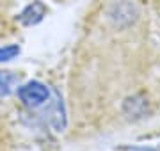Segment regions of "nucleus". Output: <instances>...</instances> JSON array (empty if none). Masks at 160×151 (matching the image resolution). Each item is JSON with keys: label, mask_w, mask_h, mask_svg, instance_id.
Listing matches in <instances>:
<instances>
[{"label": "nucleus", "mask_w": 160, "mask_h": 151, "mask_svg": "<svg viewBox=\"0 0 160 151\" xmlns=\"http://www.w3.org/2000/svg\"><path fill=\"white\" fill-rule=\"evenodd\" d=\"M18 96L25 105L29 107H39L48 100V87L41 82H29L18 89Z\"/></svg>", "instance_id": "f257e3e1"}, {"label": "nucleus", "mask_w": 160, "mask_h": 151, "mask_svg": "<svg viewBox=\"0 0 160 151\" xmlns=\"http://www.w3.org/2000/svg\"><path fill=\"white\" fill-rule=\"evenodd\" d=\"M46 12V7L43 2H32L30 6H27L20 14H18V20L22 22L23 25H36L38 22L43 20Z\"/></svg>", "instance_id": "f03ea898"}, {"label": "nucleus", "mask_w": 160, "mask_h": 151, "mask_svg": "<svg viewBox=\"0 0 160 151\" xmlns=\"http://www.w3.org/2000/svg\"><path fill=\"white\" fill-rule=\"evenodd\" d=\"M18 76L12 71H0V96H7L12 91Z\"/></svg>", "instance_id": "7ed1b4c3"}, {"label": "nucleus", "mask_w": 160, "mask_h": 151, "mask_svg": "<svg viewBox=\"0 0 160 151\" xmlns=\"http://www.w3.org/2000/svg\"><path fill=\"white\" fill-rule=\"evenodd\" d=\"M20 53V48L16 46V45H7V46L0 48V62L2 61H11V59H14Z\"/></svg>", "instance_id": "20e7f679"}]
</instances>
